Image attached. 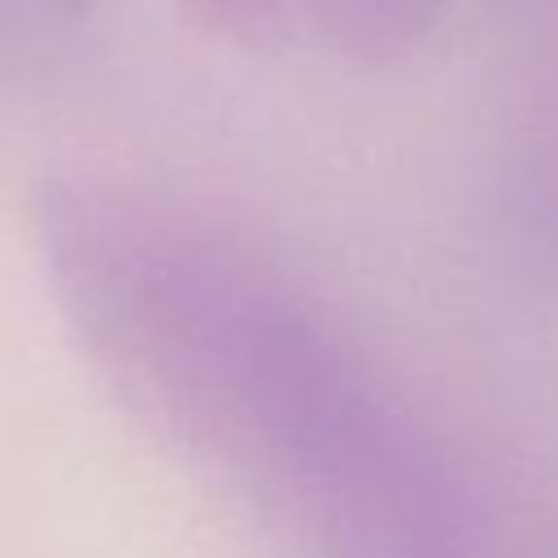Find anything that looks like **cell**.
I'll use <instances>...</instances> for the list:
<instances>
[{
    "label": "cell",
    "mask_w": 558,
    "mask_h": 558,
    "mask_svg": "<svg viewBox=\"0 0 558 558\" xmlns=\"http://www.w3.org/2000/svg\"><path fill=\"white\" fill-rule=\"evenodd\" d=\"M445 0H310L323 31L353 52H397L414 44Z\"/></svg>",
    "instance_id": "obj_1"
},
{
    "label": "cell",
    "mask_w": 558,
    "mask_h": 558,
    "mask_svg": "<svg viewBox=\"0 0 558 558\" xmlns=\"http://www.w3.org/2000/svg\"><path fill=\"white\" fill-rule=\"evenodd\" d=\"M196 17L214 22L218 31H227L240 44H262L279 31L283 17V0H187Z\"/></svg>",
    "instance_id": "obj_2"
}]
</instances>
